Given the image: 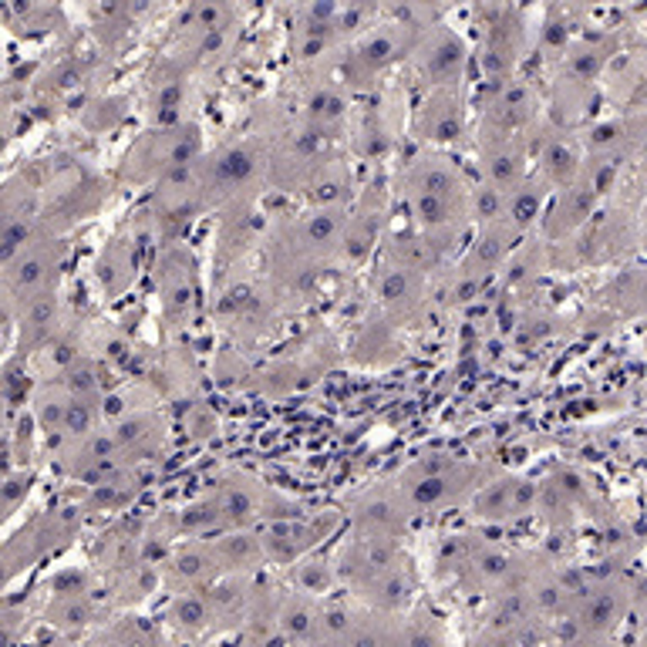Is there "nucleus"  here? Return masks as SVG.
Returning <instances> with one entry per match:
<instances>
[{
	"mask_svg": "<svg viewBox=\"0 0 647 647\" xmlns=\"http://www.w3.org/2000/svg\"><path fill=\"white\" fill-rule=\"evenodd\" d=\"M536 499V489L529 482H520V479H503L495 486H486L479 493V516H489V520H506V516H520L526 509L533 506Z\"/></svg>",
	"mask_w": 647,
	"mask_h": 647,
	"instance_id": "obj_1",
	"label": "nucleus"
},
{
	"mask_svg": "<svg viewBox=\"0 0 647 647\" xmlns=\"http://www.w3.org/2000/svg\"><path fill=\"white\" fill-rule=\"evenodd\" d=\"M418 68H422L425 78H431L435 85L455 81L459 71H463V45H459L452 34H442L438 41H431V45L425 47V54H418Z\"/></svg>",
	"mask_w": 647,
	"mask_h": 647,
	"instance_id": "obj_2",
	"label": "nucleus"
},
{
	"mask_svg": "<svg viewBox=\"0 0 647 647\" xmlns=\"http://www.w3.org/2000/svg\"><path fill=\"white\" fill-rule=\"evenodd\" d=\"M607 300L617 304V310H624V314H647V263L644 266H627V270H620L614 280H610V287H607Z\"/></svg>",
	"mask_w": 647,
	"mask_h": 647,
	"instance_id": "obj_3",
	"label": "nucleus"
},
{
	"mask_svg": "<svg viewBox=\"0 0 647 647\" xmlns=\"http://www.w3.org/2000/svg\"><path fill=\"white\" fill-rule=\"evenodd\" d=\"M422 128L429 132V139H455L463 128V105L452 98V92H438L435 105L422 115Z\"/></svg>",
	"mask_w": 647,
	"mask_h": 647,
	"instance_id": "obj_4",
	"label": "nucleus"
},
{
	"mask_svg": "<svg viewBox=\"0 0 647 647\" xmlns=\"http://www.w3.org/2000/svg\"><path fill=\"white\" fill-rule=\"evenodd\" d=\"M614 620H617L614 594L597 590L594 597H586V607H584V614H580V620H577V624H580L584 631H607Z\"/></svg>",
	"mask_w": 647,
	"mask_h": 647,
	"instance_id": "obj_5",
	"label": "nucleus"
}]
</instances>
